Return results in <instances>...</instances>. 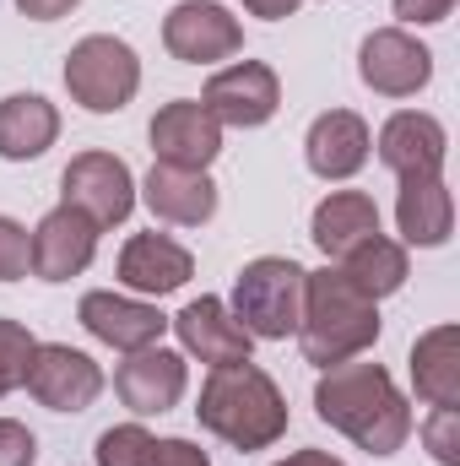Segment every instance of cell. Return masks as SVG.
I'll return each mask as SVG.
<instances>
[{
    "mask_svg": "<svg viewBox=\"0 0 460 466\" xmlns=\"http://www.w3.org/2000/svg\"><path fill=\"white\" fill-rule=\"evenodd\" d=\"M152 152H157V163H168V168H212L217 163V152H223V125L206 115V104L201 98H174V104H163L157 115H152Z\"/></svg>",
    "mask_w": 460,
    "mask_h": 466,
    "instance_id": "8fae6325",
    "label": "cell"
},
{
    "mask_svg": "<svg viewBox=\"0 0 460 466\" xmlns=\"http://www.w3.org/2000/svg\"><path fill=\"white\" fill-rule=\"evenodd\" d=\"M304 266L287 255H260L233 277V320L260 337V342H287L298 337V315H304Z\"/></svg>",
    "mask_w": 460,
    "mask_h": 466,
    "instance_id": "277c9868",
    "label": "cell"
},
{
    "mask_svg": "<svg viewBox=\"0 0 460 466\" xmlns=\"http://www.w3.org/2000/svg\"><path fill=\"white\" fill-rule=\"evenodd\" d=\"M455 11V0H395V16L412 22V27H434Z\"/></svg>",
    "mask_w": 460,
    "mask_h": 466,
    "instance_id": "4dcf8cb0",
    "label": "cell"
},
{
    "mask_svg": "<svg viewBox=\"0 0 460 466\" xmlns=\"http://www.w3.org/2000/svg\"><path fill=\"white\" fill-rule=\"evenodd\" d=\"M276 466H346V461L331 456V451H293L287 461H276Z\"/></svg>",
    "mask_w": 460,
    "mask_h": 466,
    "instance_id": "836d02e7",
    "label": "cell"
},
{
    "mask_svg": "<svg viewBox=\"0 0 460 466\" xmlns=\"http://www.w3.org/2000/svg\"><path fill=\"white\" fill-rule=\"evenodd\" d=\"M168 326L179 331V348L190 352V358H201V363H212V369L244 363L249 348H255V337L233 320V309L223 299H190Z\"/></svg>",
    "mask_w": 460,
    "mask_h": 466,
    "instance_id": "2e32d148",
    "label": "cell"
},
{
    "mask_svg": "<svg viewBox=\"0 0 460 466\" xmlns=\"http://www.w3.org/2000/svg\"><path fill=\"white\" fill-rule=\"evenodd\" d=\"M395 223L406 244H423V249H439L450 228H455V196L439 179H401V201H395Z\"/></svg>",
    "mask_w": 460,
    "mask_h": 466,
    "instance_id": "7402d4cb",
    "label": "cell"
},
{
    "mask_svg": "<svg viewBox=\"0 0 460 466\" xmlns=\"http://www.w3.org/2000/svg\"><path fill=\"white\" fill-rule=\"evenodd\" d=\"M33 348H38L33 331H27L22 320H5V315H0V396H11V390L22 385Z\"/></svg>",
    "mask_w": 460,
    "mask_h": 466,
    "instance_id": "484cf974",
    "label": "cell"
},
{
    "mask_svg": "<svg viewBox=\"0 0 460 466\" xmlns=\"http://www.w3.org/2000/svg\"><path fill=\"white\" fill-rule=\"evenodd\" d=\"M22 5V16H33V22H55V16H65V11H76L82 0H16Z\"/></svg>",
    "mask_w": 460,
    "mask_h": 466,
    "instance_id": "1f68e13d",
    "label": "cell"
},
{
    "mask_svg": "<svg viewBox=\"0 0 460 466\" xmlns=\"http://www.w3.org/2000/svg\"><path fill=\"white\" fill-rule=\"evenodd\" d=\"M412 385L428 407H460V326H434L412 342Z\"/></svg>",
    "mask_w": 460,
    "mask_h": 466,
    "instance_id": "44dd1931",
    "label": "cell"
},
{
    "mask_svg": "<svg viewBox=\"0 0 460 466\" xmlns=\"http://www.w3.org/2000/svg\"><path fill=\"white\" fill-rule=\"evenodd\" d=\"M315 244L331 255V260H342L346 249H357L363 238H374L379 233V207H374V196H363V190H331L320 207H315Z\"/></svg>",
    "mask_w": 460,
    "mask_h": 466,
    "instance_id": "603a6c76",
    "label": "cell"
},
{
    "mask_svg": "<svg viewBox=\"0 0 460 466\" xmlns=\"http://www.w3.org/2000/svg\"><path fill=\"white\" fill-rule=\"evenodd\" d=\"M146 456H152V434H146L141 423L104 429V434H98V451H93L98 466H146Z\"/></svg>",
    "mask_w": 460,
    "mask_h": 466,
    "instance_id": "d4e9b609",
    "label": "cell"
},
{
    "mask_svg": "<svg viewBox=\"0 0 460 466\" xmlns=\"http://www.w3.org/2000/svg\"><path fill=\"white\" fill-rule=\"evenodd\" d=\"M146 466H212V456L190 440H152V456Z\"/></svg>",
    "mask_w": 460,
    "mask_h": 466,
    "instance_id": "f546056e",
    "label": "cell"
},
{
    "mask_svg": "<svg viewBox=\"0 0 460 466\" xmlns=\"http://www.w3.org/2000/svg\"><path fill=\"white\" fill-rule=\"evenodd\" d=\"M27 249H33V277L38 282H71L93 266L98 255V228L71 212V207H55L38 228L27 233Z\"/></svg>",
    "mask_w": 460,
    "mask_h": 466,
    "instance_id": "5bb4252c",
    "label": "cell"
},
{
    "mask_svg": "<svg viewBox=\"0 0 460 466\" xmlns=\"http://www.w3.org/2000/svg\"><path fill=\"white\" fill-rule=\"evenodd\" d=\"M65 87L87 115H119L141 87V60L115 33H87L65 55Z\"/></svg>",
    "mask_w": 460,
    "mask_h": 466,
    "instance_id": "5b68a950",
    "label": "cell"
},
{
    "mask_svg": "<svg viewBox=\"0 0 460 466\" xmlns=\"http://www.w3.org/2000/svg\"><path fill=\"white\" fill-rule=\"evenodd\" d=\"M141 201L157 223H174V228H201L212 223L217 212V185L212 174L201 168H168V163H152L146 185H141Z\"/></svg>",
    "mask_w": 460,
    "mask_h": 466,
    "instance_id": "e0dca14e",
    "label": "cell"
},
{
    "mask_svg": "<svg viewBox=\"0 0 460 466\" xmlns=\"http://www.w3.org/2000/svg\"><path fill=\"white\" fill-rule=\"evenodd\" d=\"M379 342V304L357 293L336 266L304 277V315H298V348L315 369L346 363Z\"/></svg>",
    "mask_w": 460,
    "mask_h": 466,
    "instance_id": "3957f363",
    "label": "cell"
},
{
    "mask_svg": "<svg viewBox=\"0 0 460 466\" xmlns=\"http://www.w3.org/2000/svg\"><path fill=\"white\" fill-rule=\"evenodd\" d=\"M423 445L439 466H460V407H434V418L423 423Z\"/></svg>",
    "mask_w": 460,
    "mask_h": 466,
    "instance_id": "4316f807",
    "label": "cell"
},
{
    "mask_svg": "<svg viewBox=\"0 0 460 466\" xmlns=\"http://www.w3.org/2000/svg\"><path fill=\"white\" fill-rule=\"evenodd\" d=\"M450 157V136L445 125L423 109H401L379 125V163L395 179H439Z\"/></svg>",
    "mask_w": 460,
    "mask_h": 466,
    "instance_id": "4fadbf2b",
    "label": "cell"
},
{
    "mask_svg": "<svg viewBox=\"0 0 460 466\" xmlns=\"http://www.w3.org/2000/svg\"><path fill=\"white\" fill-rule=\"evenodd\" d=\"M201 104H206V115L217 119V125L255 130V125L276 119V109H282V82H276V71L265 60H233V66H223L206 82Z\"/></svg>",
    "mask_w": 460,
    "mask_h": 466,
    "instance_id": "30bf717a",
    "label": "cell"
},
{
    "mask_svg": "<svg viewBox=\"0 0 460 466\" xmlns=\"http://www.w3.org/2000/svg\"><path fill=\"white\" fill-rule=\"evenodd\" d=\"M76 320L115 352L157 348L163 331H168V315H157V304H141V299H125V293H87Z\"/></svg>",
    "mask_w": 460,
    "mask_h": 466,
    "instance_id": "9a60e30c",
    "label": "cell"
},
{
    "mask_svg": "<svg viewBox=\"0 0 460 466\" xmlns=\"http://www.w3.org/2000/svg\"><path fill=\"white\" fill-rule=\"evenodd\" d=\"M185 385H190V363H185V352H168V348L125 352V363L115 369L119 401H125L135 418L174 412V407L185 401Z\"/></svg>",
    "mask_w": 460,
    "mask_h": 466,
    "instance_id": "7c38bea8",
    "label": "cell"
},
{
    "mask_svg": "<svg viewBox=\"0 0 460 466\" xmlns=\"http://www.w3.org/2000/svg\"><path fill=\"white\" fill-rule=\"evenodd\" d=\"M357 76L379 98H412L434 82V49L406 27H374L357 49Z\"/></svg>",
    "mask_w": 460,
    "mask_h": 466,
    "instance_id": "ba28073f",
    "label": "cell"
},
{
    "mask_svg": "<svg viewBox=\"0 0 460 466\" xmlns=\"http://www.w3.org/2000/svg\"><path fill=\"white\" fill-rule=\"evenodd\" d=\"M60 136V109L38 93H11L0 98V157L5 163H33L55 147Z\"/></svg>",
    "mask_w": 460,
    "mask_h": 466,
    "instance_id": "ffe728a7",
    "label": "cell"
},
{
    "mask_svg": "<svg viewBox=\"0 0 460 466\" xmlns=\"http://www.w3.org/2000/svg\"><path fill=\"white\" fill-rule=\"evenodd\" d=\"M195 418L206 434H217L233 451H265L287 434V396L265 369L244 358V363H223L206 374Z\"/></svg>",
    "mask_w": 460,
    "mask_h": 466,
    "instance_id": "7a4b0ae2",
    "label": "cell"
},
{
    "mask_svg": "<svg viewBox=\"0 0 460 466\" xmlns=\"http://www.w3.org/2000/svg\"><path fill=\"white\" fill-rule=\"evenodd\" d=\"M33 271V249H27V228L16 218H0V282H22Z\"/></svg>",
    "mask_w": 460,
    "mask_h": 466,
    "instance_id": "83f0119b",
    "label": "cell"
},
{
    "mask_svg": "<svg viewBox=\"0 0 460 466\" xmlns=\"http://www.w3.org/2000/svg\"><path fill=\"white\" fill-rule=\"evenodd\" d=\"M315 412H320V423H331L336 434H346L368 456H395L412 440V407L395 390L385 363L346 358V363L320 369Z\"/></svg>",
    "mask_w": 460,
    "mask_h": 466,
    "instance_id": "6da1fadb",
    "label": "cell"
},
{
    "mask_svg": "<svg viewBox=\"0 0 460 466\" xmlns=\"http://www.w3.org/2000/svg\"><path fill=\"white\" fill-rule=\"evenodd\" d=\"M163 44L185 66H217V60H233L244 49V27L217 0H179L163 16Z\"/></svg>",
    "mask_w": 460,
    "mask_h": 466,
    "instance_id": "9c48e42d",
    "label": "cell"
},
{
    "mask_svg": "<svg viewBox=\"0 0 460 466\" xmlns=\"http://www.w3.org/2000/svg\"><path fill=\"white\" fill-rule=\"evenodd\" d=\"M27 396L49 412H87L104 396V369L87 352L65 348V342H38L22 374Z\"/></svg>",
    "mask_w": 460,
    "mask_h": 466,
    "instance_id": "52a82bcc",
    "label": "cell"
},
{
    "mask_svg": "<svg viewBox=\"0 0 460 466\" xmlns=\"http://www.w3.org/2000/svg\"><path fill=\"white\" fill-rule=\"evenodd\" d=\"M336 271H342L357 293H368L374 304L390 299V293H401L406 277H412V271H406V249H401L395 238H385V233H374V238H363L357 249H346Z\"/></svg>",
    "mask_w": 460,
    "mask_h": 466,
    "instance_id": "cb8c5ba5",
    "label": "cell"
},
{
    "mask_svg": "<svg viewBox=\"0 0 460 466\" xmlns=\"http://www.w3.org/2000/svg\"><path fill=\"white\" fill-rule=\"evenodd\" d=\"M60 196H65L60 207L82 212L93 228L104 233L135 212V174L115 152H76L65 163V174H60Z\"/></svg>",
    "mask_w": 460,
    "mask_h": 466,
    "instance_id": "8992f818",
    "label": "cell"
},
{
    "mask_svg": "<svg viewBox=\"0 0 460 466\" xmlns=\"http://www.w3.org/2000/svg\"><path fill=\"white\" fill-rule=\"evenodd\" d=\"M304 0H244V11H255V16H265V22H282V16H293Z\"/></svg>",
    "mask_w": 460,
    "mask_h": 466,
    "instance_id": "d6a6232c",
    "label": "cell"
},
{
    "mask_svg": "<svg viewBox=\"0 0 460 466\" xmlns=\"http://www.w3.org/2000/svg\"><path fill=\"white\" fill-rule=\"evenodd\" d=\"M190 277H195V260H190V249L174 244L168 233H135V238L119 249V282H125L130 293L163 299V293H179Z\"/></svg>",
    "mask_w": 460,
    "mask_h": 466,
    "instance_id": "ac0fdd59",
    "label": "cell"
},
{
    "mask_svg": "<svg viewBox=\"0 0 460 466\" xmlns=\"http://www.w3.org/2000/svg\"><path fill=\"white\" fill-rule=\"evenodd\" d=\"M368 147H374V136H368L363 115H352V109L320 115L304 136V157H309V168L320 179H352L368 163Z\"/></svg>",
    "mask_w": 460,
    "mask_h": 466,
    "instance_id": "d6986e66",
    "label": "cell"
},
{
    "mask_svg": "<svg viewBox=\"0 0 460 466\" xmlns=\"http://www.w3.org/2000/svg\"><path fill=\"white\" fill-rule=\"evenodd\" d=\"M33 456H38L33 429L16 418H0V466H33Z\"/></svg>",
    "mask_w": 460,
    "mask_h": 466,
    "instance_id": "f1b7e54d",
    "label": "cell"
}]
</instances>
